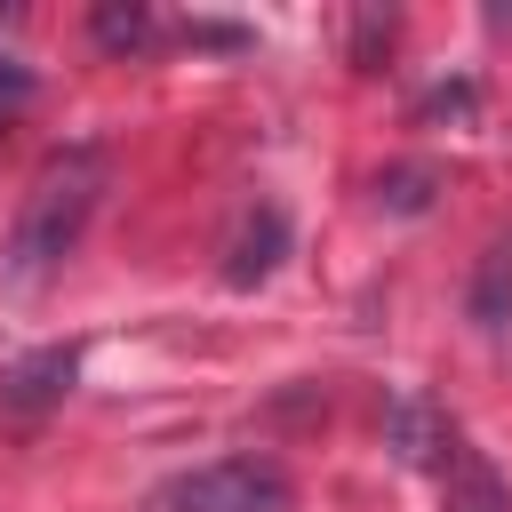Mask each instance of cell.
I'll list each match as a JSON object with an SVG mask.
<instances>
[{
    "instance_id": "cell-10",
    "label": "cell",
    "mask_w": 512,
    "mask_h": 512,
    "mask_svg": "<svg viewBox=\"0 0 512 512\" xmlns=\"http://www.w3.org/2000/svg\"><path fill=\"white\" fill-rule=\"evenodd\" d=\"M24 96H32V72H16V64H0V112H8V104H24Z\"/></svg>"
},
{
    "instance_id": "cell-5",
    "label": "cell",
    "mask_w": 512,
    "mask_h": 512,
    "mask_svg": "<svg viewBox=\"0 0 512 512\" xmlns=\"http://www.w3.org/2000/svg\"><path fill=\"white\" fill-rule=\"evenodd\" d=\"M384 432H392V448H400L408 464H424V472H432V464H456L448 424H440L424 400H392V408H384Z\"/></svg>"
},
{
    "instance_id": "cell-3",
    "label": "cell",
    "mask_w": 512,
    "mask_h": 512,
    "mask_svg": "<svg viewBox=\"0 0 512 512\" xmlns=\"http://www.w3.org/2000/svg\"><path fill=\"white\" fill-rule=\"evenodd\" d=\"M80 384V352L72 344H40L24 360L0 368V424H40L48 408H64V392Z\"/></svg>"
},
{
    "instance_id": "cell-4",
    "label": "cell",
    "mask_w": 512,
    "mask_h": 512,
    "mask_svg": "<svg viewBox=\"0 0 512 512\" xmlns=\"http://www.w3.org/2000/svg\"><path fill=\"white\" fill-rule=\"evenodd\" d=\"M280 256H288V216H280L272 200L240 208L232 232H224V280H232V288H256V280L280 272Z\"/></svg>"
},
{
    "instance_id": "cell-6",
    "label": "cell",
    "mask_w": 512,
    "mask_h": 512,
    "mask_svg": "<svg viewBox=\"0 0 512 512\" xmlns=\"http://www.w3.org/2000/svg\"><path fill=\"white\" fill-rule=\"evenodd\" d=\"M512 320V232H496L480 248V272H472V328H504Z\"/></svg>"
},
{
    "instance_id": "cell-8",
    "label": "cell",
    "mask_w": 512,
    "mask_h": 512,
    "mask_svg": "<svg viewBox=\"0 0 512 512\" xmlns=\"http://www.w3.org/2000/svg\"><path fill=\"white\" fill-rule=\"evenodd\" d=\"M448 512H512V496H504V480L488 472V456L456 448V488H448Z\"/></svg>"
},
{
    "instance_id": "cell-9",
    "label": "cell",
    "mask_w": 512,
    "mask_h": 512,
    "mask_svg": "<svg viewBox=\"0 0 512 512\" xmlns=\"http://www.w3.org/2000/svg\"><path fill=\"white\" fill-rule=\"evenodd\" d=\"M376 200H384V208H400V216H408V208H424V200H432V168H392V176L376 184Z\"/></svg>"
},
{
    "instance_id": "cell-2",
    "label": "cell",
    "mask_w": 512,
    "mask_h": 512,
    "mask_svg": "<svg viewBox=\"0 0 512 512\" xmlns=\"http://www.w3.org/2000/svg\"><path fill=\"white\" fill-rule=\"evenodd\" d=\"M160 512H296V488L272 456H216L160 488Z\"/></svg>"
},
{
    "instance_id": "cell-1",
    "label": "cell",
    "mask_w": 512,
    "mask_h": 512,
    "mask_svg": "<svg viewBox=\"0 0 512 512\" xmlns=\"http://www.w3.org/2000/svg\"><path fill=\"white\" fill-rule=\"evenodd\" d=\"M104 184H112V160H104L96 144H64V152H48V160L32 168L24 208H16V224H8V280H16V288H40V280L80 248Z\"/></svg>"
},
{
    "instance_id": "cell-7",
    "label": "cell",
    "mask_w": 512,
    "mask_h": 512,
    "mask_svg": "<svg viewBox=\"0 0 512 512\" xmlns=\"http://www.w3.org/2000/svg\"><path fill=\"white\" fill-rule=\"evenodd\" d=\"M88 32H96V48H104V56H144V48L160 40V16H152L144 0H96Z\"/></svg>"
}]
</instances>
